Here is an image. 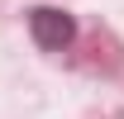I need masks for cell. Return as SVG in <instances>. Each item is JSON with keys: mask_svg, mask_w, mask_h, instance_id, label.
Returning a JSON list of instances; mask_svg holds the SVG:
<instances>
[{"mask_svg": "<svg viewBox=\"0 0 124 119\" xmlns=\"http://www.w3.org/2000/svg\"><path fill=\"white\" fill-rule=\"evenodd\" d=\"M29 33H33V43L43 48V52H62V48L77 38V19L67 15V10L38 5V10H29Z\"/></svg>", "mask_w": 124, "mask_h": 119, "instance_id": "6da1fadb", "label": "cell"}]
</instances>
